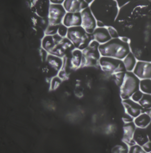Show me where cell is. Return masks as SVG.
<instances>
[{
  "label": "cell",
  "mask_w": 151,
  "mask_h": 153,
  "mask_svg": "<svg viewBox=\"0 0 151 153\" xmlns=\"http://www.w3.org/2000/svg\"><path fill=\"white\" fill-rule=\"evenodd\" d=\"M141 79L133 72L126 71L124 79L120 87V95L122 100L130 98L136 91L139 90Z\"/></svg>",
  "instance_id": "277c9868"
},
{
  "label": "cell",
  "mask_w": 151,
  "mask_h": 153,
  "mask_svg": "<svg viewBox=\"0 0 151 153\" xmlns=\"http://www.w3.org/2000/svg\"><path fill=\"white\" fill-rule=\"evenodd\" d=\"M59 25H48L44 30V34L45 36H53L58 33Z\"/></svg>",
  "instance_id": "d4e9b609"
},
{
  "label": "cell",
  "mask_w": 151,
  "mask_h": 153,
  "mask_svg": "<svg viewBox=\"0 0 151 153\" xmlns=\"http://www.w3.org/2000/svg\"><path fill=\"white\" fill-rule=\"evenodd\" d=\"M51 4H63L65 0H49Z\"/></svg>",
  "instance_id": "d590c367"
},
{
  "label": "cell",
  "mask_w": 151,
  "mask_h": 153,
  "mask_svg": "<svg viewBox=\"0 0 151 153\" xmlns=\"http://www.w3.org/2000/svg\"><path fill=\"white\" fill-rule=\"evenodd\" d=\"M99 66L103 72L112 75L126 72L123 61L112 57L101 56L99 59Z\"/></svg>",
  "instance_id": "8992f818"
},
{
  "label": "cell",
  "mask_w": 151,
  "mask_h": 153,
  "mask_svg": "<svg viewBox=\"0 0 151 153\" xmlns=\"http://www.w3.org/2000/svg\"><path fill=\"white\" fill-rule=\"evenodd\" d=\"M100 44L92 40L88 48L82 50V61L81 66H95L99 65V59L101 55L99 50Z\"/></svg>",
  "instance_id": "5b68a950"
},
{
  "label": "cell",
  "mask_w": 151,
  "mask_h": 153,
  "mask_svg": "<svg viewBox=\"0 0 151 153\" xmlns=\"http://www.w3.org/2000/svg\"><path fill=\"white\" fill-rule=\"evenodd\" d=\"M66 13L67 11L63 4H51L47 18L48 24L51 25H61Z\"/></svg>",
  "instance_id": "52a82bcc"
},
{
  "label": "cell",
  "mask_w": 151,
  "mask_h": 153,
  "mask_svg": "<svg viewBox=\"0 0 151 153\" xmlns=\"http://www.w3.org/2000/svg\"><path fill=\"white\" fill-rule=\"evenodd\" d=\"M136 128H137V126H136L134 121L126 123L123 125V141L126 143L129 146H133L136 143L133 139V136L136 130Z\"/></svg>",
  "instance_id": "9a60e30c"
},
{
  "label": "cell",
  "mask_w": 151,
  "mask_h": 153,
  "mask_svg": "<svg viewBox=\"0 0 151 153\" xmlns=\"http://www.w3.org/2000/svg\"><path fill=\"white\" fill-rule=\"evenodd\" d=\"M146 112H148V114H149V115L150 116H151V109H148V110H147V111H146Z\"/></svg>",
  "instance_id": "f35d334b"
},
{
  "label": "cell",
  "mask_w": 151,
  "mask_h": 153,
  "mask_svg": "<svg viewBox=\"0 0 151 153\" xmlns=\"http://www.w3.org/2000/svg\"><path fill=\"white\" fill-rule=\"evenodd\" d=\"M134 123L137 127L146 128L151 123V116L148 112L144 111L134 118Z\"/></svg>",
  "instance_id": "ffe728a7"
},
{
  "label": "cell",
  "mask_w": 151,
  "mask_h": 153,
  "mask_svg": "<svg viewBox=\"0 0 151 153\" xmlns=\"http://www.w3.org/2000/svg\"><path fill=\"white\" fill-rule=\"evenodd\" d=\"M91 36L93 40L98 42L100 45L105 43L112 39L107 27H96L91 34Z\"/></svg>",
  "instance_id": "2e32d148"
},
{
  "label": "cell",
  "mask_w": 151,
  "mask_h": 153,
  "mask_svg": "<svg viewBox=\"0 0 151 153\" xmlns=\"http://www.w3.org/2000/svg\"><path fill=\"white\" fill-rule=\"evenodd\" d=\"M123 120L125 123L133 122V121H134V118H133V117H132L130 115H129L128 114L125 113L124 114V116H123Z\"/></svg>",
  "instance_id": "1f68e13d"
},
{
  "label": "cell",
  "mask_w": 151,
  "mask_h": 153,
  "mask_svg": "<svg viewBox=\"0 0 151 153\" xmlns=\"http://www.w3.org/2000/svg\"><path fill=\"white\" fill-rule=\"evenodd\" d=\"M133 73L140 79H151V61H138Z\"/></svg>",
  "instance_id": "30bf717a"
},
{
  "label": "cell",
  "mask_w": 151,
  "mask_h": 153,
  "mask_svg": "<svg viewBox=\"0 0 151 153\" xmlns=\"http://www.w3.org/2000/svg\"><path fill=\"white\" fill-rule=\"evenodd\" d=\"M122 104L125 109V113L130 115L134 118L137 117L143 112L146 111V110L140 105L139 102H135L131 98L123 100Z\"/></svg>",
  "instance_id": "9c48e42d"
},
{
  "label": "cell",
  "mask_w": 151,
  "mask_h": 153,
  "mask_svg": "<svg viewBox=\"0 0 151 153\" xmlns=\"http://www.w3.org/2000/svg\"><path fill=\"white\" fill-rule=\"evenodd\" d=\"M122 61L123 64L125 65V70H126V71L128 72H133L138 61L135 54L132 52H130Z\"/></svg>",
  "instance_id": "44dd1931"
},
{
  "label": "cell",
  "mask_w": 151,
  "mask_h": 153,
  "mask_svg": "<svg viewBox=\"0 0 151 153\" xmlns=\"http://www.w3.org/2000/svg\"><path fill=\"white\" fill-rule=\"evenodd\" d=\"M99 50L101 56L112 57L123 60L131 52L129 42H125L121 38H112L105 43L101 44Z\"/></svg>",
  "instance_id": "7a4b0ae2"
},
{
  "label": "cell",
  "mask_w": 151,
  "mask_h": 153,
  "mask_svg": "<svg viewBox=\"0 0 151 153\" xmlns=\"http://www.w3.org/2000/svg\"><path fill=\"white\" fill-rule=\"evenodd\" d=\"M62 82V79L60 76H54L51 82V89L52 90H56L58 88Z\"/></svg>",
  "instance_id": "4316f807"
},
{
  "label": "cell",
  "mask_w": 151,
  "mask_h": 153,
  "mask_svg": "<svg viewBox=\"0 0 151 153\" xmlns=\"http://www.w3.org/2000/svg\"><path fill=\"white\" fill-rule=\"evenodd\" d=\"M64 25L69 28L73 27L81 26L82 25V16L81 12L71 13L67 12L64 17L63 23Z\"/></svg>",
  "instance_id": "4fadbf2b"
},
{
  "label": "cell",
  "mask_w": 151,
  "mask_h": 153,
  "mask_svg": "<svg viewBox=\"0 0 151 153\" xmlns=\"http://www.w3.org/2000/svg\"><path fill=\"white\" fill-rule=\"evenodd\" d=\"M82 16V25L87 32L92 34L94 31L97 27V20L91 11V8L88 6L81 11Z\"/></svg>",
  "instance_id": "ba28073f"
},
{
  "label": "cell",
  "mask_w": 151,
  "mask_h": 153,
  "mask_svg": "<svg viewBox=\"0 0 151 153\" xmlns=\"http://www.w3.org/2000/svg\"><path fill=\"white\" fill-rule=\"evenodd\" d=\"M139 103L146 110V111L151 109V94H145L144 93Z\"/></svg>",
  "instance_id": "603a6c76"
},
{
  "label": "cell",
  "mask_w": 151,
  "mask_h": 153,
  "mask_svg": "<svg viewBox=\"0 0 151 153\" xmlns=\"http://www.w3.org/2000/svg\"><path fill=\"white\" fill-rule=\"evenodd\" d=\"M46 63L47 67L56 73H59L64 65L63 58L52 54H48L46 56Z\"/></svg>",
  "instance_id": "e0dca14e"
},
{
  "label": "cell",
  "mask_w": 151,
  "mask_h": 153,
  "mask_svg": "<svg viewBox=\"0 0 151 153\" xmlns=\"http://www.w3.org/2000/svg\"><path fill=\"white\" fill-rule=\"evenodd\" d=\"M82 50L75 48L71 53V59H70V65L73 68H78L81 67L82 61Z\"/></svg>",
  "instance_id": "d6986e66"
},
{
  "label": "cell",
  "mask_w": 151,
  "mask_h": 153,
  "mask_svg": "<svg viewBox=\"0 0 151 153\" xmlns=\"http://www.w3.org/2000/svg\"><path fill=\"white\" fill-rule=\"evenodd\" d=\"M85 1L88 4H89V5H90V4L94 1V0H85Z\"/></svg>",
  "instance_id": "74e56055"
},
{
  "label": "cell",
  "mask_w": 151,
  "mask_h": 153,
  "mask_svg": "<svg viewBox=\"0 0 151 153\" xmlns=\"http://www.w3.org/2000/svg\"><path fill=\"white\" fill-rule=\"evenodd\" d=\"M90 7L96 18L100 17L99 21L103 23L113 21L119 11L116 0H94Z\"/></svg>",
  "instance_id": "6da1fadb"
},
{
  "label": "cell",
  "mask_w": 151,
  "mask_h": 153,
  "mask_svg": "<svg viewBox=\"0 0 151 153\" xmlns=\"http://www.w3.org/2000/svg\"><path fill=\"white\" fill-rule=\"evenodd\" d=\"M108 31H109L110 36H111L112 38H119V33L117 32V31L116 30L114 27H112L111 26H108Z\"/></svg>",
  "instance_id": "4dcf8cb0"
},
{
  "label": "cell",
  "mask_w": 151,
  "mask_h": 153,
  "mask_svg": "<svg viewBox=\"0 0 151 153\" xmlns=\"http://www.w3.org/2000/svg\"><path fill=\"white\" fill-rule=\"evenodd\" d=\"M125 73H115V74H113V75H112L115 78L116 84L119 85L120 87L121 85H122L123 79H124Z\"/></svg>",
  "instance_id": "83f0119b"
},
{
  "label": "cell",
  "mask_w": 151,
  "mask_h": 153,
  "mask_svg": "<svg viewBox=\"0 0 151 153\" xmlns=\"http://www.w3.org/2000/svg\"><path fill=\"white\" fill-rule=\"evenodd\" d=\"M63 37L59 36L58 33L53 36H45L42 40V49L46 51L49 54H51L54 49L56 48L57 44L63 39Z\"/></svg>",
  "instance_id": "5bb4252c"
},
{
  "label": "cell",
  "mask_w": 151,
  "mask_h": 153,
  "mask_svg": "<svg viewBox=\"0 0 151 153\" xmlns=\"http://www.w3.org/2000/svg\"><path fill=\"white\" fill-rule=\"evenodd\" d=\"M133 139L136 143L139 144L141 146H144L146 142L149 141V138H148L146 129L140 128V127H137L135 134H134Z\"/></svg>",
  "instance_id": "ac0fdd59"
},
{
  "label": "cell",
  "mask_w": 151,
  "mask_h": 153,
  "mask_svg": "<svg viewBox=\"0 0 151 153\" xmlns=\"http://www.w3.org/2000/svg\"><path fill=\"white\" fill-rule=\"evenodd\" d=\"M112 152L117 153L129 152V146L124 141H123L122 143L118 144V145L114 146L112 149Z\"/></svg>",
  "instance_id": "cb8c5ba5"
},
{
  "label": "cell",
  "mask_w": 151,
  "mask_h": 153,
  "mask_svg": "<svg viewBox=\"0 0 151 153\" xmlns=\"http://www.w3.org/2000/svg\"><path fill=\"white\" fill-rule=\"evenodd\" d=\"M68 33V27H67L65 25L63 24H61L59 25L58 27V34L60 36L63 38H67V35Z\"/></svg>",
  "instance_id": "f1b7e54d"
},
{
  "label": "cell",
  "mask_w": 151,
  "mask_h": 153,
  "mask_svg": "<svg viewBox=\"0 0 151 153\" xmlns=\"http://www.w3.org/2000/svg\"><path fill=\"white\" fill-rule=\"evenodd\" d=\"M115 129H116L115 127H114L113 125H109L107 127H106V131L109 134H112L114 132Z\"/></svg>",
  "instance_id": "836d02e7"
},
{
  "label": "cell",
  "mask_w": 151,
  "mask_h": 153,
  "mask_svg": "<svg viewBox=\"0 0 151 153\" xmlns=\"http://www.w3.org/2000/svg\"><path fill=\"white\" fill-rule=\"evenodd\" d=\"M121 38V40H123V41H124L125 42H129L128 38Z\"/></svg>",
  "instance_id": "8d00e7d4"
},
{
  "label": "cell",
  "mask_w": 151,
  "mask_h": 153,
  "mask_svg": "<svg viewBox=\"0 0 151 153\" xmlns=\"http://www.w3.org/2000/svg\"><path fill=\"white\" fill-rule=\"evenodd\" d=\"M144 93L142 92V91L140 90L136 91V92L134 93V94L132 95V97L130 98L134 100L135 102H139L141 100V99L142 98V97H143Z\"/></svg>",
  "instance_id": "f546056e"
},
{
  "label": "cell",
  "mask_w": 151,
  "mask_h": 153,
  "mask_svg": "<svg viewBox=\"0 0 151 153\" xmlns=\"http://www.w3.org/2000/svg\"><path fill=\"white\" fill-rule=\"evenodd\" d=\"M146 129V131H147L148 138H149V141H151V123Z\"/></svg>",
  "instance_id": "e575fe53"
},
{
  "label": "cell",
  "mask_w": 151,
  "mask_h": 153,
  "mask_svg": "<svg viewBox=\"0 0 151 153\" xmlns=\"http://www.w3.org/2000/svg\"><path fill=\"white\" fill-rule=\"evenodd\" d=\"M129 152L130 153H144L143 147L139 144L135 143L133 146H129Z\"/></svg>",
  "instance_id": "484cf974"
},
{
  "label": "cell",
  "mask_w": 151,
  "mask_h": 153,
  "mask_svg": "<svg viewBox=\"0 0 151 153\" xmlns=\"http://www.w3.org/2000/svg\"><path fill=\"white\" fill-rule=\"evenodd\" d=\"M142 147L145 152H151V141H148L146 142L144 146H142Z\"/></svg>",
  "instance_id": "d6a6232c"
},
{
  "label": "cell",
  "mask_w": 151,
  "mask_h": 153,
  "mask_svg": "<svg viewBox=\"0 0 151 153\" xmlns=\"http://www.w3.org/2000/svg\"><path fill=\"white\" fill-rule=\"evenodd\" d=\"M63 6L67 12H81L85 8L90 6L85 0H65Z\"/></svg>",
  "instance_id": "8fae6325"
},
{
  "label": "cell",
  "mask_w": 151,
  "mask_h": 153,
  "mask_svg": "<svg viewBox=\"0 0 151 153\" xmlns=\"http://www.w3.org/2000/svg\"><path fill=\"white\" fill-rule=\"evenodd\" d=\"M35 12L40 18H48L51 2L49 0H32Z\"/></svg>",
  "instance_id": "7c38bea8"
},
{
  "label": "cell",
  "mask_w": 151,
  "mask_h": 153,
  "mask_svg": "<svg viewBox=\"0 0 151 153\" xmlns=\"http://www.w3.org/2000/svg\"><path fill=\"white\" fill-rule=\"evenodd\" d=\"M139 89L145 94H151V79H141Z\"/></svg>",
  "instance_id": "7402d4cb"
},
{
  "label": "cell",
  "mask_w": 151,
  "mask_h": 153,
  "mask_svg": "<svg viewBox=\"0 0 151 153\" xmlns=\"http://www.w3.org/2000/svg\"><path fill=\"white\" fill-rule=\"evenodd\" d=\"M67 38L78 50H83L88 48L92 41V36L88 33L82 26L73 27L68 28Z\"/></svg>",
  "instance_id": "3957f363"
}]
</instances>
